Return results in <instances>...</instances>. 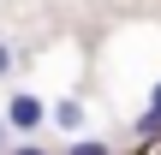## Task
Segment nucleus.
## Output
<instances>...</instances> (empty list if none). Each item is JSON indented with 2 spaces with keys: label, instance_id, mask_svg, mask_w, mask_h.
Masks as SVG:
<instances>
[{
  "label": "nucleus",
  "instance_id": "nucleus-3",
  "mask_svg": "<svg viewBox=\"0 0 161 155\" xmlns=\"http://www.w3.org/2000/svg\"><path fill=\"white\" fill-rule=\"evenodd\" d=\"M54 119H60V125H72V131H78V125H84V108H78V102H60V108H54Z\"/></svg>",
  "mask_w": 161,
  "mask_h": 155
},
{
  "label": "nucleus",
  "instance_id": "nucleus-1",
  "mask_svg": "<svg viewBox=\"0 0 161 155\" xmlns=\"http://www.w3.org/2000/svg\"><path fill=\"white\" fill-rule=\"evenodd\" d=\"M6 119H12L18 131H36V125H42V102H36V96H12V113H6Z\"/></svg>",
  "mask_w": 161,
  "mask_h": 155
},
{
  "label": "nucleus",
  "instance_id": "nucleus-2",
  "mask_svg": "<svg viewBox=\"0 0 161 155\" xmlns=\"http://www.w3.org/2000/svg\"><path fill=\"white\" fill-rule=\"evenodd\" d=\"M161 131V84H155V102H149V113L137 119V137H155Z\"/></svg>",
  "mask_w": 161,
  "mask_h": 155
},
{
  "label": "nucleus",
  "instance_id": "nucleus-5",
  "mask_svg": "<svg viewBox=\"0 0 161 155\" xmlns=\"http://www.w3.org/2000/svg\"><path fill=\"white\" fill-rule=\"evenodd\" d=\"M6 72H12V48L0 42V78H6Z\"/></svg>",
  "mask_w": 161,
  "mask_h": 155
},
{
  "label": "nucleus",
  "instance_id": "nucleus-6",
  "mask_svg": "<svg viewBox=\"0 0 161 155\" xmlns=\"http://www.w3.org/2000/svg\"><path fill=\"white\" fill-rule=\"evenodd\" d=\"M12 155H48V149H42V143H24V149H12Z\"/></svg>",
  "mask_w": 161,
  "mask_h": 155
},
{
  "label": "nucleus",
  "instance_id": "nucleus-4",
  "mask_svg": "<svg viewBox=\"0 0 161 155\" xmlns=\"http://www.w3.org/2000/svg\"><path fill=\"white\" fill-rule=\"evenodd\" d=\"M72 155H108V143H96V137H78V143H72Z\"/></svg>",
  "mask_w": 161,
  "mask_h": 155
}]
</instances>
